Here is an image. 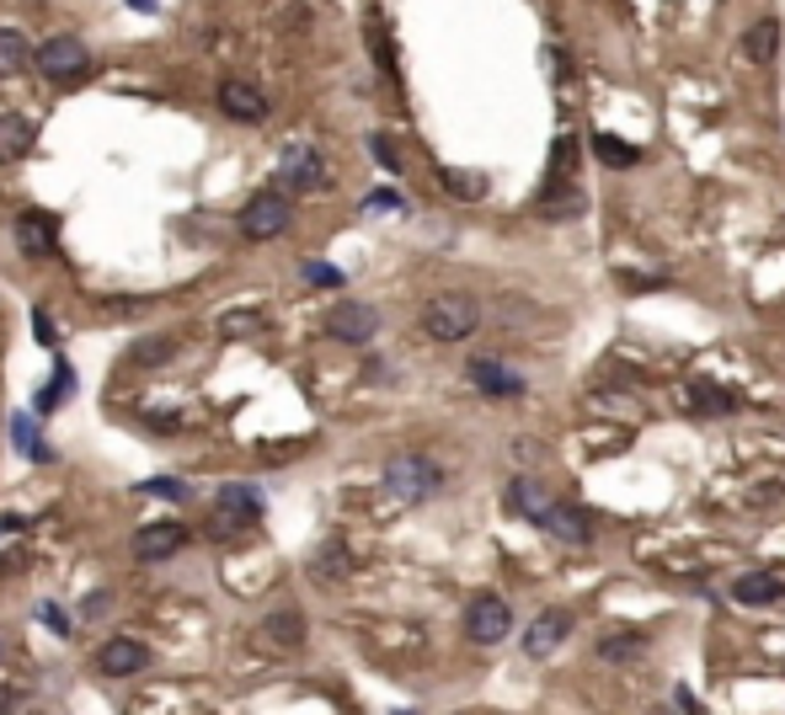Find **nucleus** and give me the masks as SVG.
I'll use <instances>...</instances> for the list:
<instances>
[{"label":"nucleus","mask_w":785,"mask_h":715,"mask_svg":"<svg viewBox=\"0 0 785 715\" xmlns=\"http://www.w3.org/2000/svg\"><path fill=\"white\" fill-rule=\"evenodd\" d=\"M476 327H482V304H476L471 294H438V299H427L423 331L433 336V342H465Z\"/></svg>","instance_id":"1"},{"label":"nucleus","mask_w":785,"mask_h":715,"mask_svg":"<svg viewBox=\"0 0 785 715\" xmlns=\"http://www.w3.org/2000/svg\"><path fill=\"white\" fill-rule=\"evenodd\" d=\"M385 486H391L395 502H427V497L444 491V470L423 454H395L385 465Z\"/></svg>","instance_id":"2"},{"label":"nucleus","mask_w":785,"mask_h":715,"mask_svg":"<svg viewBox=\"0 0 785 715\" xmlns=\"http://www.w3.org/2000/svg\"><path fill=\"white\" fill-rule=\"evenodd\" d=\"M214 539L225 535H241V529H251L257 518H262V491L257 486H246V480H230V486H219V497H214Z\"/></svg>","instance_id":"3"},{"label":"nucleus","mask_w":785,"mask_h":715,"mask_svg":"<svg viewBox=\"0 0 785 715\" xmlns=\"http://www.w3.org/2000/svg\"><path fill=\"white\" fill-rule=\"evenodd\" d=\"M289 225H295V204H289L283 193H257V198L241 209V236L246 240H278Z\"/></svg>","instance_id":"4"},{"label":"nucleus","mask_w":785,"mask_h":715,"mask_svg":"<svg viewBox=\"0 0 785 715\" xmlns=\"http://www.w3.org/2000/svg\"><path fill=\"white\" fill-rule=\"evenodd\" d=\"M508 630H514V609H508L497 593H482V598L465 603V635H471L476 646H497Z\"/></svg>","instance_id":"5"},{"label":"nucleus","mask_w":785,"mask_h":715,"mask_svg":"<svg viewBox=\"0 0 785 715\" xmlns=\"http://www.w3.org/2000/svg\"><path fill=\"white\" fill-rule=\"evenodd\" d=\"M11 240H17V251L32 257V262H49L54 251H60V219L54 214H17V225H11Z\"/></svg>","instance_id":"6"},{"label":"nucleus","mask_w":785,"mask_h":715,"mask_svg":"<svg viewBox=\"0 0 785 715\" xmlns=\"http://www.w3.org/2000/svg\"><path fill=\"white\" fill-rule=\"evenodd\" d=\"M32 60H38V70H43L49 81H75V75L91 70V54L81 38H49V43L32 49Z\"/></svg>","instance_id":"7"},{"label":"nucleus","mask_w":785,"mask_h":715,"mask_svg":"<svg viewBox=\"0 0 785 715\" xmlns=\"http://www.w3.org/2000/svg\"><path fill=\"white\" fill-rule=\"evenodd\" d=\"M374 331H380V310H374V304H359V299L332 304V315H327V336H332V342H348V348H363Z\"/></svg>","instance_id":"8"},{"label":"nucleus","mask_w":785,"mask_h":715,"mask_svg":"<svg viewBox=\"0 0 785 715\" xmlns=\"http://www.w3.org/2000/svg\"><path fill=\"white\" fill-rule=\"evenodd\" d=\"M140 667H151V646L134 641V635H113L96 646V673L102 678H134Z\"/></svg>","instance_id":"9"},{"label":"nucleus","mask_w":785,"mask_h":715,"mask_svg":"<svg viewBox=\"0 0 785 715\" xmlns=\"http://www.w3.org/2000/svg\"><path fill=\"white\" fill-rule=\"evenodd\" d=\"M278 177L289 182L295 193H327V187H332V172H327L321 149H310V145L289 149V155H283V166H278Z\"/></svg>","instance_id":"10"},{"label":"nucleus","mask_w":785,"mask_h":715,"mask_svg":"<svg viewBox=\"0 0 785 715\" xmlns=\"http://www.w3.org/2000/svg\"><path fill=\"white\" fill-rule=\"evenodd\" d=\"M214 102H219V113H225V118H236V123H262V118H268V96H262V86H251V81H219Z\"/></svg>","instance_id":"11"},{"label":"nucleus","mask_w":785,"mask_h":715,"mask_svg":"<svg viewBox=\"0 0 785 715\" xmlns=\"http://www.w3.org/2000/svg\"><path fill=\"white\" fill-rule=\"evenodd\" d=\"M182 545H187V529H182L177 518H166V524H145L140 535H134V561H172Z\"/></svg>","instance_id":"12"},{"label":"nucleus","mask_w":785,"mask_h":715,"mask_svg":"<svg viewBox=\"0 0 785 715\" xmlns=\"http://www.w3.org/2000/svg\"><path fill=\"white\" fill-rule=\"evenodd\" d=\"M535 524H540L545 535H556L561 545H588V539H593L588 512H577L572 502H545L540 512H535Z\"/></svg>","instance_id":"13"},{"label":"nucleus","mask_w":785,"mask_h":715,"mask_svg":"<svg viewBox=\"0 0 785 715\" xmlns=\"http://www.w3.org/2000/svg\"><path fill=\"white\" fill-rule=\"evenodd\" d=\"M304 635H310V625H304L300 609H272L268 620H262V630H257V641L268 652H300Z\"/></svg>","instance_id":"14"},{"label":"nucleus","mask_w":785,"mask_h":715,"mask_svg":"<svg viewBox=\"0 0 785 715\" xmlns=\"http://www.w3.org/2000/svg\"><path fill=\"white\" fill-rule=\"evenodd\" d=\"M471 385L482 390V395H492V401H514V395H524V374H514V369H503V363H492V357H471Z\"/></svg>","instance_id":"15"},{"label":"nucleus","mask_w":785,"mask_h":715,"mask_svg":"<svg viewBox=\"0 0 785 715\" xmlns=\"http://www.w3.org/2000/svg\"><path fill=\"white\" fill-rule=\"evenodd\" d=\"M567 635H572V614H567V609H550V614H540L535 625L524 630V652H529V656H550Z\"/></svg>","instance_id":"16"},{"label":"nucleus","mask_w":785,"mask_h":715,"mask_svg":"<svg viewBox=\"0 0 785 715\" xmlns=\"http://www.w3.org/2000/svg\"><path fill=\"white\" fill-rule=\"evenodd\" d=\"M732 598H737V603H748V609L781 603V598H785V577H781V571H748V577H737V582H732Z\"/></svg>","instance_id":"17"},{"label":"nucleus","mask_w":785,"mask_h":715,"mask_svg":"<svg viewBox=\"0 0 785 715\" xmlns=\"http://www.w3.org/2000/svg\"><path fill=\"white\" fill-rule=\"evenodd\" d=\"M582 209H588V198H582L577 187H567V182H550V187L540 193V219H550V225L582 219Z\"/></svg>","instance_id":"18"},{"label":"nucleus","mask_w":785,"mask_h":715,"mask_svg":"<svg viewBox=\"0 0 785 715\" xmlns=\"http://www.w3.org/2000/svg\"><path fill=\"white\" fill-rule=\"evenodd\" d=\"M32 149V123L22 113H0V166H17Z\"/></svg>","instance_id":"19"},{"label":"nucleus","mask_w":785,"mask_h":715,"mask_svg":"<svg viewBox=\"0 0 785 715\" xmlns=\"http://www.w3.org/2000/svg\"><path fill=\"white\" fill-rule=\"evenodd\" d=\"M743 54H748L754 64L775 60V54H781V22H775V17H758L754 28L743 32Z\"/></svg>","instance_id":"20"},{"label":"nucleus","mask_w":785,"mask_h":715,"mask_svg":"<svg viewBox=\"0 0 785 715\" xmlns=\"http://www.w3.org/2000/svg\"><path fill=\"white\" fill-rule=\"evenodd\" d=\"M348 571H353V556H348V545H337V539L321 545L316 561H310V577H316V582H342Z\"/></svg>","instance_id":"21"},{"label":"nucleus","mask_w":785,"mask_h":715,"mask_svg":"<svg viewBox=\"0 0 785 715\" xmlns=\"http://www.w3.org/2000/svg\"><path fill=\"white\" fill-rule=\"evenodd\" d=\"M545 502H550V497H545V486L535 476H514V480H508V507H514V512H524L529 524H535V512H540Z\"/></svg>","instance_id":"22"},{"label":"nucleus","mask_w":785,"mask_h":715,"mask_svg":"<svg viewBox=\"0 0 785 715\" xmlns=\"http://www.w3.org/2000/svg\"><path fill=\"white\" fill-rule=\"evenodd\" d=\"M32 60V43L17 28H0V75H17Z\"/></svg>","instance_id":"23"},{"label":"nucleus","mask_w":785,"mask_h":715,"mask_svg":"<svg viewBox=\"0 0 785 715\" xmlns=\"http://www.w3.org/2000/svg\"><path fill=\"white\" fill-rule=\"evenodd\" d=\"M438 182H444V193H450V198H459V204H476V198H486V177H482V172H454V166H450Z\"/></svg>","instance_id":"24"},{"label":"nucleus","mask_w":785,"mask_h":715,"mask_svg":"<svg viewBox=\"0 0 785 715\" xmlns=\"http://www.w3.org/2000/svg\"><path fill=\"white\" fill-rule=\"evenodd\" d=\"M641 652H647V635H636V630L599 641V656H605V662H641Z\"/></svg>","instance_id":"25"},{"label":"nucleus","mask_w":785,"mask_h":715,"mask_svg":"<svg viewBox=\"0 0 785 715\" xmlns=\"http://www.w3.org/2000/svg\"><path fill=\"white\" fill-rule=\"evenodd\" d=\"M70 390H75V374H70V363H54V385H43L38 390V412H60L64 406V395H70Z\"/></svg>","instance_id":"26"},{"label":"nucleus","mask_w":785,"mask_h":715,"mask_svg":"<svg viewBox=\"0 0 785 715\" xmlns=\"http://www.w3.org/2000/svg\"><path fill=\"white\" fill-rule=\"evenodd\" d=\"M593 149H599V160H605V166H614V172H626V166H636V160H641V149L620 145L614 134H593Z\"/></svg>","instance_id":"27"},{"label":"nucleus","mask_w":785,"mask_h":715,"mask_svg":"<svg viewBox=\"0 0 785 715\" xmlns=\"http://www.w3.org/2000/svg\"><path fill=\"white\" fill-rule=\"evenodd\" d=\"M268 327V315L262 310H230V315H219V336H257V331Z\"/></svg>","instance_id":"28"},{"label":"nucleus","mask_w":785,"mask_h":715,"mask_svg":"<svg viewBox=\"0 0 785 715\" xmlns=\"http://www.w3.org/2000/svg\"><path fill=\"white\" fill-rule=\"evenodd\" d=\"M11 444L22 448L28 459H49V448L38 444V433H32V422H28V417H17V422H11Z\"/></svg>","instance_id":"29"},{"label":"nucleus","mask_w":785,"mask_h":715,"mask_svg":"<svg viewBox=\"0 0 785 715\" xmlns=\"http://www.w3.org/2000/svg\"><path fill=\"white\" fill-rule=\"evenodd\" d=\"M140 497H166V502H187V480H140Z\"/></svg>","instance_id":"30"},{"label":"nucleus","mask_w":785,"mask_h":715,"mask_svg":"<svg viewBox=\"0 0 785 715\" xmlns=\"http://www.w3.org/2000/svg\"><path fill=\"white\" fill-rule=\"evenodd\" d=\"M572 160H577V145L572 139H556V149H550V182H567Z\"/></svg>","instance_id":"31"},{"label":"nucleus","mask_w":785,"mask_h":715,"mask_svg":"<svg viewBox=\"0 0 785 715\" xmlns=\"http://www.w3.org/2000/svg\"><path fill=\"white\" fill-rule=\"evenodd\" d=\"M32 336H38L43 348H60V327H54V315H49L43 304H32Z\"/></svg>","instance_id":"32"},{"label":"nucleus","mask_w":785,"mask_h":715,"mask_svg":"<svg viewBox=\"0 0 785 715\" xmlns=\"http://www.w3.org/2000/svg\"><path fill=\"white\" fill-rule=\"evenodd\" d=\"M369 155H374V160H380L391 177H401V155H395V145L385 139V134H369Z\"/></svg>","instance_id":"33"},{"label":"nucleus","mask_w":785,"mask_h":715,"mask_svg":"<svg viewBox=\"0 0 785 715\" xmlns=\"http://www.w3.org/2000/svg\"><path fill=\"white\" fill-rule=\"evenodd\" d=\"M166 357H172V336H151L134 348V363H166Z\"/></svg>","instance_id":"34"},{"label":"nucleus","mask_w":785,"mask_h":715,"mask_svg":"<svg viewBox=\"0 0 785 715\" xmlns=\"http://www.w3.org/2000/svg\"><path fill=\"white\" fill-rule=\"evenodd\" d=\"M304 283H316V289H337V283H342V272L327 268V262H304Z\"/></svg>","instance_id":"35"},{"label":"nucleus","mask_w":785,"mask_h":715,"mask_svg":"<svg viewBox=\"0 0 785 715\" xmlns=\"http://www.w3.org/2000/svg\"><path fill=\"white\" fill-rule=\"evenodd\" d=\"M690 401H695V406H711V412H726V406H737L732 395H716V385H695V390H690Z\"/></svg>","instance_id":"36"},{"label":"nucleus","mask_w":785,"mask_h":715,"mask_svg":"<svg viewBox=\"0 0 785 715\" xmlns=\"http://www.w3.org/2000/svg\"><path fill=\"white\" fill-rule=\"evenodd\" d=\"M363 209H369V214H385V209L401 214V198H395V193H369V204H363Z\"/></svg>","instance_id":"37"},{"label":"nucleus","mask_w":785,"mask_h":715,"mask_svg":"<svg viewBox=\"0 0 785 715\" xmlns=\"http://www.w3.org/2000/svg\"><path fill=\"white\" fill-rule=\"evenodd\" d=\"M38 620H43V625H49V630H60V635H64V630H70V620H64V614H60V609H54V603H43V609H38Z\"/></svg>","instance_id":"38"},{"label":"nucleus","mask_w":785,"mask_h":715,"mask_svg":"<svg viewBox=\"0 0 785 715\" xmlns=\"http://www.w3.org/2000/svg\"><path fill=\"white\" fill-rule=\"evenodd\" d=\"M81 614H86V620H102V614H107V593H91L86 603H81Z\"/></svg>","instance_id":"39"},{"label":"nucleus","mask_w":785,"mask_h":715,"mask_svg":"<svg viewBox=\"0 0 785 715\" xmlns=\"http://www.w3.org/2000/svg\"><path fill=\"white\" fill-rule=\"evenodd\" d=\"M128 6H140V11H155V0H128Z\"/></svg>","instance_id":"40"}]
</instances>
